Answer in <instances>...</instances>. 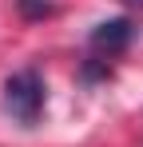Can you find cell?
<instances>
[{
	"instance_id": "obj_1",
	"label": "cell",
	"mask_w": 143,
	"mask_h": 147,
	"mask_svg": "<svg viewBox=\"0 0 143 147\" xmlns=\"http://www.w3.org/2000/svg\"><path fill=\"white\" fill-rule=\"evenodd\" d=\"M4 111L12 119H20L24 127H32L44 115V80H40L36 68H24V72L8 76V84H4Z\"/></svg>"
},
{
	"instance_id": "obj_2",
	"label": "cell",
	"mask_w": 143,
	"mask_h": 147,
	"mask_svg": "<svg viewBox=\"0 0 143 147\" xmlns=\"http://www.w3.org/2000/svg\"><path fill=\"white\" fill-rule=\"evenodd\" d=\"M131 36H135V24L127 20V16H119V20H103V24L92 28V36H88V52H92L95 60H111L119 52L131 44Z\"/></svg>"
},
{
	"instance_id": "obj_3",
	"label": "cell",
	"mask_w": 143,
	"mask_h": 147,
	"mask_svg": "<svg viewBox=\"0 0 143 147\" xmlns=\"http://www.w3.org/2000/svg\"><path fill=\"white\" fill-rule=\"evenodd\" d=\"M16 8H20L24 20H44V16H52V0H16Z\"/></svg>"
},
{
	"instance_id": "obj_4",
	"label": "cell",
	"mask_w": 143,
	"mask_h": 147,
	"mask_svg": "<svg viewBox=\"0 0 143 147\" xmlns=\"http://www.w3.org/2000/svg\"><path fill=\"white\" fill-rule=\"evenodd\" d=\"M123 4H131V8H143V0H123Z\"/></svg>"
}]
</instances>
